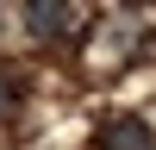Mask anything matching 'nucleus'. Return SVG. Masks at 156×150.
<instances>
[{
    "label": "nucleus",
    "instance_id": "1",
    "mask_svg": "<svg viewBox=\"0 0 156 150\" xmlns=\"http://www.w3.org/2000/svg\"><path fill=\"white\" fill-rule=\"evenodd\" d=\"M94 150H156V125L137 112H112V119H100Z\"/></svg>",
    "mask_w": 156,
    "mask_h": 150
},
{
    "label": "nucleus",
    "instance_id": "2",
    "mask_svg": "<svg viewBox=\"0 0 156 150\" xmlns=\"http://www.w3.org/2000/svg\"><path fill=\"white\" fill-rule=\"evenodd\" d=\"M19 19H25V31L31 38H62L75 25V6H56V0H31V6H19Z\"/></svg>",
    "mask_w": 156,
    "mask_h": 150
},
{
    "label": "nucleus",
    "instance_id": "3",
    "mask_svg": "<svg viewBox=\"0 0 156 150\" xmlns=\"http://www.w3.org/2000/svg\"><path fill=\"white\" fill-rule=\"evenodd\" d=\"M12 106H19V75H12L6 62H0V119H6Z\"/></svg>",
    "mask_w": 156,
    "mask_h": 150
}]
</instances>
